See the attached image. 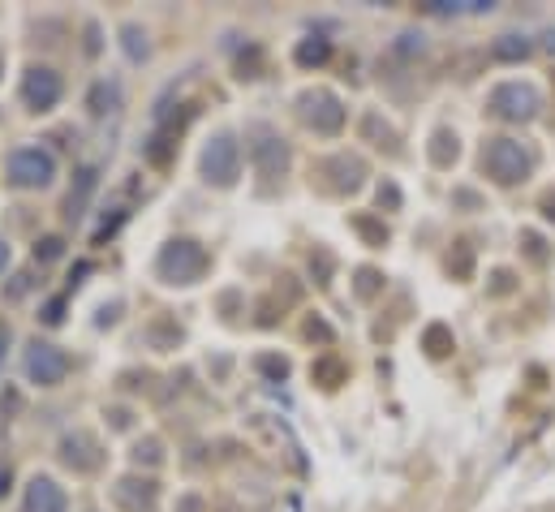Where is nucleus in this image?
Returning a JSON list of instances; mask_svg holds the SVG:
<instances>
[{
    "label": "nucleus",
    "instance_id": "f257e3e1",
    "mask_svg": "<svg viewBox=\"0 0 555 512\" xmlns=\"http://www.w3.org/2000/svg\"><path fill=\"white\" fill-rule=\"evenodd\" d=\"M482 168H487L500 186H517V181L530 177L534 160H530V151H525L517 138H491L487 147H482Z\"/></svg>",
    "mask_w": 555,
    "mask_h": 512
},
{
    "label": "nucleus",
    "instance_id": "f03ea898",
    "mask_svg": "<svg viewBox=\"0 0 555 512\" xmlns=\"http://www.w3.org/2000/svg\"><path fill=\"white\" fill-rule=\"evenodd\" d=\"M5 173H9V181L18 190H44V186H52V177H56V160H52V151H44V147H18V151H9Z\"/></svg>",
    "mask_w": 555,
    "mask_h": 512
},
{
    "label": "nucleus",
    "instance_id": "7ed1b4c3",
    "mask_svg": "<svg viewBox=\"0 0 555 512\" xmlns=\"http://www.w3.org/2000/svg\"><path fill=\"white\" fill-rule=\"evenodd\" d=\"M155 267H160V276L168 284H194L207 272V250L198 246V241H173V246H164Z\"/></svg>",
    "mask_w": 555,
    "mask_h": 512
},
{
    "label": "nucleus",
    "instance_id": "20e7f679",
    "mask_svg": "<svg viewBox=\"0 0 555 512\" xmlns=\"http://www.w3.org/2000/svg\"><path fill=\"white\" fill-rule=\"evenodd\" d=\"M203 177L211 181V186H233V181L241 177V147L233 134H216L207 142L203 151Z\"/></svg>",
    "mask_w": 555,
    "mask_h": 512
},
{
    "label": "nucleus",
    "instance_id": "39448f33",
    "mask_svg": "<svg viewBox=\"0 0 555 512\" xmlns=\"http://www.w3.org/2000/svg\"><path fill=\"white\" fill-rule=\"evenodd\" d=\"M491 112L500 121H534L538 112V91L525 87V82H504V87L491 91Z\"/></svg>",
    "mask_w": 555,
    "mask_h": 512
},
{
    "label": "nucleus",
    "instance_id": "423d86ee",
    "mask_svg": "<svg viewBox=\"0 0 555 512\" xmlns=\"http://www.w3.org/2000/svg\"><path fill=\"white\" fill-rule=\"evenodd\" d=\"M61 74L48 65H35V69H26V78H22V99H26V108L31 112H48L61 104Z\"/></svg>",
    "mask_w": 555,
    "mask_h": 512
},
{
    "label": "nucleus",
    "instance_id": "0eeeda50",
    "mask_svg": "<svg viewBox=\"0 0 555 512\" xmlns=\"http://www.w3.org/2000/svg\"><path fill=\"white\" fill-rule=\"evenodd\" d=\"M26 375L39 388H52V383H61L69 375V358L56 345H44V340H35L31 349H26Z\"/></svg>",
    "mask_w": 555,
    "mask_h": 512
},
{
    "label": "nucleus",
    "instance_id": "6e6552de",
    "mask_svg": "<svg viewBox=\"0 0 555 512\" xmlns=\"http://www.w3.org/2000/svg\"><path fill=\"white\" fill-rule=\"evenodd\" d=\"M302 117L310 130L336 134L340 125H345V108H340V99L332 91H310V95H302Z\"/></svg>",
    "mask_w": 555,
    "mask_h": 512
},
{
    "label": "nucleus",
    "instance_id": "1a4fd4ad",
    "mask_svg": "<svg viewBox=\"0 0 555 512\" xmlns=\"http://www.w3.org/2000/svg\"><path fill=\"white\" fill-rule=\"evenodd\" d=\"M26 512H65V491L56 487L52 478H31L26 482Z\"/></svg>",
    "mask_w": 555,
    "mask_h": 512
},
{
    "label": "nucleus",
    "instance_id": "9d476101",
    "mask_svg": "<svg viewBox=\"0 0 555 512\" xmlns=\"http://www.w3.org/2000/svg\"><path fill=\"white\" fill-rule=\"evenodd\" d=\"M61 448H65L61 457H65L69 465H78V469H95V465H99V457H91V452H95V444H91L87 435H69Z\"/></svg>",
    "mask_w": 555,
    "mask_h": 512
},
{
    "label": "nucleus",
    "instance_id": "9b49d317",
    "mask_svg": "<svg viewBox=\"0 0 555 512\" xmlns=\"http://www.w3.org/2000/svg\"><path fill=\"white\" fill-rule=\"evenodd\" d=\"M284 164H289V151H284V147H280L276 138H267V142H259V168H263L267 177H276V173H280Z\"/></svg>",
    "mask_w": 555,
    "mask_h": 512
},
{
    "label": "nucleus",
    "instance_id": "f8f14e48",
    "mask_svg": "<svg viewBox=\"0 0 555 512\" xmlns=\"http://www.w3.org/2000/svg\"><path fill=\"white\" fill-rule=\"evenodd\" d=\"M495 56H504V61H521V56H530V39H521V35H504L500 44H495Z\"/></svg>",
    "mask_w": 555,
    "mask_h": 512
},
{
    "label": "nucleus",
    "instance_id": "ddd939ff",
    "mask_svg": "<svg viewBox=\"0 0 555 512\" xmlns=\"http://www.w3.org/2000/svg\"><path fill=\"white\" fill-rule=\"evenodd\" d=\"M117 99H121V91H117V87L99 82V87L91 91V112H112V108H117Z\"/></svg>",
    "mask_w": 555,
    "mask_h": 512
},
{
    "label": "nucleus",
    "instance_id": "4468645a",
    "mask_svg": "<svg viewBox=\"0 0 555 512\" xmlns=\"http://www.w3.org/2000/svg\"><path fill=\"white\" fill-rule=\"evenodd\" d=\"M327 52H332V48H327V39H315V44L297 48V61H302V65H319V61H327Z\"/></svg>",
    "mask_w": 555,
    "mask_h": 512
},
{
    "label": "nucleus",
    "instance_id": "2eb2a0df",
    "mask_svg": "<svg viewBox=\"0 0 555 512\" xmlns=\"http://www.w3.org/2000/svg\"><path fill=\"white\" fill-rule=\"evenodd\" d=\"M125 52H130V61H142L147 56V35H138V26H125Z\"/></svg>",
    "mask_w": 555,
    "mask_h": 512
},
{
    "label": "nucleus",
    "instance_id": "dca6fc26",
    "mask_svg": "<svg viewBox=\"0 0 555 512\" xmlns=\"http://www.w3.org/2000/svg\"><path fill=\"white\" fill-rule=\"evenodd\" d=\"M61 246H65L61 237H44V241L35 246V254H39V259H61Z\"/></svg>",
    "mask_w": 555,
    "mask_h": 512
},
{
    "label": "nucleus",
    "instance_id": "f3484780",
    "mask_svg": "<svg viewBox=\"0 0 555 512\" xmlns=\"http://www.w3.org/2000/svg\"><path fill=\"white\" fill-rule=\"evenodd\" d=\"M448 142H457V138H448V134H435V160L439 164H448V155L457 160V151H448Z\"/></svg>",
    "mask_w": 555,
    "mask_h": 512
},
{
    "label": "nucleus",
    "instance_id": "a211bd4d",
    "mask_svg": "<svg viewBox=\"0 0 555 512\" xmlns=\"http://www.w3.org/2000/svg\"><path fill=\"white\" fill-rule=\"evenodd\" d=\"M5 263H9V246L0 241V272H5Z\"/></svg>",
    "mask_w": 555,
    "mask_h": 512
}]
</instances>
